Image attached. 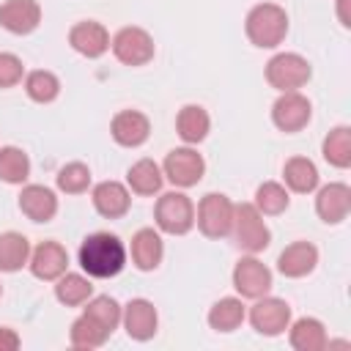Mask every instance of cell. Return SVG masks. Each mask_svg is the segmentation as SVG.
I'll list each match as a JSON object with an SVG mask.
<instances>
[{
	"label": "cell",
	"instance_id": "obj_1",
	"mask_svg": "<svg viewBox=\"0 0 351 351\" xmlns=\"http://www.w3.org/2000/svg\"><path fill=\"white\" fill-rule=\"evenodd\" d=\"M77 261L88 277L110 280L126 266V244L110 230H96L80 244Z\"/></svg>",
	"mask_w": 351,
	"mask_h": 351
},
{
	"label": "cell",
	"instance_id": "obj_2",
	"mask_svg": "<svg viewBox=\"0 0 351 351\" xmlns=\"http://www.w3.org/2000/svg\"><path fill=\"white\" fill-rule=\"evenodd\" d=\"M247 38L261 49H274L288 36V14L277 3H258L244 19Z\"/></svg>",
	"mask_w": 351,
	"mask_h": 351
},
{
	"label": "cell",
	"instance_id": "obj_3",
	"mask_svg": "<svg viewBox=\"0 0 351 351\" xmlns=\"http://www.w3.org/2000/svg\"><path fill=\"white\" fill-rule=\"evenodd\" d=\"M230 236L236 241L239 250H244L247 255H258L269 247L271 241V230L263 219V214L255 208V203H239L233 208V228Z\"/></svg>",
	"mask_w": 351,
	"mask_h": 351
},
{
	"label": "cell",
	"instance_id": "obj_4",
	"mask_svg": "<svg viewBox=\"0 0 351 351\" xmlns=\"http://www.w3.org/2000/svg\"><path fill=\"white\" fill-rule=\"evenodd\" d=\"M233 208L236 203L222 192H208L200 197L195 208V225L206 239H225L233 228Z\"/></svg>",
	"mask_w": 351,
	"mask_h": 351
},
{
	"label": "cell",
	"instance_id": "obj_5",
	"mask_svg": "<svg viewBox=\"0 0 351 351\" xmlns=\"http://www.w3.org/2000/svg\"><path fill=\"white\" fill-rule=\"evenodd\" d=\"M154 219L162 233L184 236L195 228V203L184 192H165L154 206Z\"/></svg>",
	"mask_w": 351,
	"mask_h": 351
},
{
	"label": "cell",
	"instance_id": "obj_6",
	"mask_svg": "<svg viewBox=\"0 0 351 351\" xmlns=\"http://www.w3.org/2000/svg\"><path fill=\"white\" fill-rule=\"evenodd\" d=\"M310 77H313L310 60L302 58L299 52H277L266 63V82L280 93L304 88L310 82Z\"/></svg>",
	"mask_w": 351,
	"mask_h": 351
},
{
	"label": "cell",
	"instance_id": "obj_7",
	"mask_svg": "<svg viewBox=\"0 0 351 351\" xmlns=\"http://www.w3.org/2000/svg\"><path fill=\"white\" fill-rule=\"evenodd\" d=\"M110 49L123 66H145L154 58L156 44L148 30H143L137 25H126L110 38Z\"/></svg>",
	"mask_w": 351,
	"mask_h": 351
},
{
	"label": "cell",
	"instance_id": "obj_8",
	"mask_svg": "<svg viewBox=\"0 0 351 351\" xmlns=\"http://www.w3.org/2000/svg\"><path fill=\"white\" fill-rule=\"evenodd\" d=\"M162 173H165V178H167L173 186L189 189V186H195V184L203 178V173H206V159L197 154V148L181 145V148H173V151L165 156Z\"/></svg>",
	"mask_w": 351,
	"mask_h": 351
},
{
	"label": "cell",
	"instance_id": "obj_9",
	"mask_svg": "<svg viewBox=\"0 0 351 351\" xmlns=\"http://www.w3.org/2000/svg\"><path fill=\"white\" fill-rule=\"evenodd\" d=\"M247 318H250V324H252V329L258 332V335H263V337H277V335H282L285 329H288V324H291V304L285 302V299H277V296H261V299H255V304L250 307V313H247Z\"/></svg>",
	"mask_w": 351,
	"mask_h": 351
},
{
	"label": "cell",
	"instance_id": "obj_10",
	"mask_svg": "<svg viewBox=\"0 0 351 351\" xmlns=\"http://www.w3.org/2000/svg\"><path fill=\"white\" fill-rule=\"evenodd\" d=\"M313 118V104L304 93L299 90H285L277 96V101L271 104V121L280 132L285 134H293V132H302Z\"/></svg>",
	"mask_w": 351,
	"mask_h": 351
},
{
	"label": "cell",
	"instance_id": "obj_11",
	"mask_svg": "<svg viewBox=\"0 0 351 351\" xmlns=\"http://www.w3.org/2000/svg\"><path fill=\"white\" fill-rule=\"evenodd\" d=\"M233 288L241 299H261L271 291V269L255 255H247L233 266Z\"/></svg>",
	"mask_w": 351,
	"mask_h": 351
},
{
	"label": "cell",
	"instance_id": "obj_12",
	"mask_svg": "<svg viewBox=\"0 0 351 351\" xmlns=\"http://www.w3.org/2000/svg\"><path fill=\"white\" fill-rule=\"evenodd\" d=\"M121 324H123V329H126V335H129L132 340L145 343V340H151V337L156 335V329H159V313H156L154 302L137 296V299H132V302L123 304Z\"/></svg>",
	"mask_w": 351,
	"mask_h": 351
},
{
	"label": "cell",
	"instance_id": "obj_13",
	"mask_svg": "<svg viewBox=\"0 0 351 351\" xmlns=\"http://www.w3.org/2000/svg\"><path fill=\"white\" fill-rule=\"evenodd\" d=\"M27 266H30V274H33L36 280L55 282V280L69 269V252H66V247L58 244V241H41L36 250H30Z\"/></svg>",
	"mask_w": 351,
	"mask_h": 351
},
{
	"label": "cell",
	"instance_id": "obj_14",
	"mask_svg": "<svg viewBox=\"0 0 351 351\" xmlns=\"http://www.w3.org/2000/svg\"><path fill=\"white\" fill-rule=\"evenodd\" d=\"M110 134L123 148H140L151 134V121L140 110H121L110 121Z\"/></svg>",
	"mask_w": 351,
	"mask_h": 351
},
{
	"label": "cell",
	"instance_id": "obj_15",
	"mask_svg": "<svg viewBox=\"0 0 351 351\" xmlns=\"http://www.w3.org/2000/svg\"><path fill=\"white\" fill-rule=\"evenodd\" d=\"M69 44L74 52H80L82 58H101L110 49V33L101 22L96 19H82L77 25H71L69 30Z\"/></svg>",
	"mask_w": 351,
	"mask_h": 351
},
{
	"label": "cell",
	"instance_id": "obj_16",
	"mask_svg": "<svg viewBox=\"0 0 351 351\" xmlns=\"http://www.w3.org/2000/svg\"><path fill=\"white\" fill-rule=\"evenodd\" d=\"M351 211V186L343 181H332L315 195V214L326 225H340Z\"/></svg>",
	"mask_w": 351,
	"mask_h": 351
},
{
	"label": "cell",
	"instance_id": "obj_17",
	"mask_svg": "<svg viewBox=\"0 0 351 351\" xmlns=\"http://www.w3.org/2000/svg\"><path fill=\"white\" fill-rule=\"evenodd\" d=\"M41 22V5L36 0H5L0 3V27L14 36H27Z\"/></svg>",
	"mask_w": 351,
	"mask_h": 351
},
{
	"label": "cell",
	"instance_id": "obj_18",
	"mask_svg": "<svg viewBox=\"0 0 351 351\" xmlns=\"http://www.w3.org/2000/svg\"><path fill=\"white\" fill-rule=\"evenodd\" d=\"M19 211L30 222H49L58 214V195L44 184H27L19 192Z\"/></svg>",
	"mask_w": 351,
	"mask_h": 351
},
{
	"label": "cell",
	"instance_id": "obj_19",
	"mask_svg": "<svg viewBox=\"0 0 351 351\" xmlns=\"http://www.w3.org/2000/svg\"><path fill=\"white\" fill-rule=\"evenodd\" d=\"M90 200H93V208L107 217V219H118L129 211L132 206V192L121 184V181H99L90 192Z\"/></svg>",
	"mask_w": 351,
	"mask_h": 351
},
{
	"label": "cell",
	"instance_id": "obj_20",
	"mask_svg": "<svg viewBox=\"0 0 351 351\" xmlns=\"http://www.w3.org/2000/svg\"><path fill=\"white\" fill-rule=\"evenodd\" d=\"M318 263V250L315 244L310 241H293L288 244L280 258H277V271L282 277H291V280H299V277H307Z\"/></svg>",
	"mask_w": 351,
	"mask_h": 351
},
{
	"label": "cell",
	"instance_id": "obj_21",
	"mask_svg": "<svg viewBox=\"0 0 351 351\" xmlns=\"http://www.w3.org/2000/svg\"><path fill=\"white\" fill-rule=\"evenodd\" d=\"M132 263L140 269V271H154L162 258H165V244H162V236L159 230L154 228H140L134 236H132Z\"/></svg>",
	"mask_w": 351,
	"mask_h": 351
},
{
	"label": "cell",
	"instance_id": "obj_22",
	"mask_svg": "<svg viewBox=\"0 0 351 351\" xmlns=\"http://www.w3.org/2000/svg\"><path fill=\"white\" fill-rule=\"evenodd\" d=\"M208 129H211V118H208L206 107H200V104H184L178 110V115H176V132H178V137L186 145L203 143L206 134H208Z\"/></svg>",
	"mask_w": 351,
	"mask_h": 351
},
{
	"label": "cell",
	"instance_id": "obj_23",
	"mask_svg": "<svg viewBox=\"0 0 351 351\" xmlns=\"http://www.w3.org/2000/svg\"><path fill=\"white\" fill-rule=\"evenodd\" d=\"M288 340L296 351H321L329 346L326 329L318 318H296L293 324H288Z\"/></svg>",
	"mask_w": 351,
	"mask_h": 351
},
{
	"label": "cell",
	"instance_id": "obj_24",
	"mask_svg": "<svg viewBox=\"0 0 351 351\" xmlns=\"http://www.w3.org/2000/svg\"><path fill=\"white\" fill-rule=\"evenodd\" d=\"M126 184L134 195H143V197H151L162 189L165 184V173L162 167L154 162V159H137L129 170H126Z\"/></svg>",
	"mask_w": 351,
	"mask_h": 351
},
{
	"label": "cell",
	"instance_id": "obj_25",
	"mask_svg": "<svg viewBox=\"0 0 351 351\" xmlns=\"http://www.w3.org/2000/svg\"><path fill=\"white\" fill-rule=\"evenodd\" d=\"M247 318V307L241 302V296H225L219 302L211 304L208 310V326L214 332H236Z\"/></svg>",
	"mask_w": 351,
	"mask_h": 351
},
{
	"label": "cell",
	"instance_id": "obj_26",
	"mask_svg": "<svg viewBox=\"0 0 351 351\" xmlns=\"http://www.w3.org/2000/svg\"><path fill=\"white\" fill-rule=\"evenodd\" d=\"M282 181L291 192H299V195H307L318 186V167L307 159V156H291L285 165H282Z\"/></svg>",
	"mask_w": 351,
	"mask_h": 351
},
{
	"label": "cell",
	"instance_id": "obj_27",
	"mask_svg": "<svg viewBox=\"0 0 351 351\" xmlns=\"http://www.w3.org/2000/svg\"><path fill=\"white\" fill-rule=\"evenodd\" d=\"M93 296V285L90 277L77 274V271H63L55 280V299L66 307H80Z\"/></svg>",
	"mask_w": 351,
	"mask_h": 351
},
{
	"label": "cell",
	"instance_id": "obj_28",
	"mask_svg": "<svg viewBox=\"0 0 351 351\" xmlns=\"http://www.w3.org/2000/svg\"><path fill=\"white\" fill-rule=\"evenodd\" d=\"M30 258V241L16 233V230H5L0 233V271L14 274L22 266H27Z\"/></svg>",
	"mask_w": 351,
	"mask_h": 351
},
{
	"label": "cell",
	"instance_id": "obj_29",
	"mask_svg": "<svg viewBox=\"0 0 351 351\" xmlns=\"http://www.w3.org/2000/svg\"><path fill=\"white\" fill-rule=\"evenodd\" d=\"M69 340H71L74 348L93 351V348H101V346L110 340V332H107L99 321H93L90 315L82 313V315L71 324V329H69Z\"/></svg>",
	"mask_w": 351,
	"mask_h": 351
},
{
	"label": "cell",
	"instance_id": "obj_30",
	"mask_svg": "<svg viewBox=\"0 0 351 351\" xmlns=\"http://www.w3.org/2000/svg\"><path fill=\"white\" fill-rule=\"evenodd\" d=\"M321 154L332 167L346 170L351 165V129L348 126H335L324 143H321Z\"/></svg>",
	"mask_w": 351,
	"mask_h": 351
},
{
	"label": "cell",
	"instance_id": "obj_31",
	"mask_svg": "<svg viewBox=\"0 0 351 351\" xmlns=\"http://www.w3.org/2000/svg\"><path fill=\"white\" fill-rule=\"evenodd\" d=\"M255 208L263 214V217H277L288 208L291 203V195H288V186L280 184V181H263L258 189H255Z\"/></svg>",
	"mask_w": 351,
	"mask_h": 351
},
{
	"label": "cell",
	"instance_id": "obj_32",
	"mask_svg": "<svg viewBox=\"0 0 351 351\" xmlns=\"http://www.w3.org/2000/svg\"><path fill=\"white\" fill-rule=\"evenodd\" d=\"M30 176V156L16 145L0 148V181L5 184H25Z\"/></svg>",
	"mask_w": 351,
	"mask_h": 351
},
{
	"label": "cell",
	"instance_id": "obj_33",
	"mask_svg": "<svg viewBox=\"0 0 351 351\" xmlns=\"http://www.w3.org/2000/svg\"><path fill=\"white\" fill-rule=\"evenodd\" d=\"M25 93H27L33 101H38V104H49V101H55L58 93H60V80H58L52 71H47V69L27 71V74H25Z\"/></svg>",
	"mask_w": 351,
	"mask_h": 351
},
{
	"label": "cell",
	"instance_id": "obj_34",
	"mask_svg": "<svg viewBox=\"0 0 351 351\" xmlns=\"http://www.w3.org/2000/svg\"><path fill=\"white\" fill-rule=\"evenodd\" d=\"M85 315H90L93 321H99L110 335L118 329V324H121V313H123V307L112 299V296H107V293H101V296H90L88 302H85V310H82Z\"/></svg>",
	"mask_w": 351,
	"mask_h": 351
},
{
	"label": "cell",
	"instance_id": "obj_35",
	"mask_svg": "<svg viewBox=\"0 0 351 351\" xmlns=\"http://www.w3.org/2000/svg\"><path fill=\"white\" fill-rule=\"evenodd\" d=\"M58 189L66 195H82L90 186V167L82 162H69L58 170Z\"/></svg>",
	"mask_w": 351,
	"mask_h": 351
},
{
	"label": "cell",
	"instance_id": "obj_36",
	"mask_svg": "<svg viewBox=\"0 0 351 351\" xmlns=\"http://www.w3.org/2000/svg\"><path fill=\"white\" fill-rule=\"evenodd\" d=\"M25 80V66L14 52H0V88H14Z\"/></svg>",
	"mask_w": 351,
	"mask_h": 351
},
{
	"label": "cell",
	"instance_id": "obj_37",
	"mask_svg": "<svg viewBox=\"0 0 351 351\" xmlns=\"http://www.w3.org/2000/svg\"><path fill=\"white\" fill-rule=\"evenodd\" d=\"M22 346L19 335L11 326H0V351H16Z\"/></svg>",
	"mask_w": 351,
	"mask_h": 351
},
{
	"label": "cell",
	"instance_id": "obj_38",
	"mask_svg": "<svg viewBox=\"0 0 351 351\" xmlns=\"http://www.w3.org/2000/svg\"><path fill=\"white\" fill-rule=\"evenodd\" d=\"M348 5H351V0H337V19H340V25H343V27H351Z\"/></svg>",
	"mask_w": 351,
	"mask_h": 351
},
{
	"label": "cell",
	"instance_id": "obj_39",
	"mask_svg": "<svg viewBox=\"0 0 351 351\" xmlns=\"http://www.w3.org/2000/svg\"><path fill=\"white\" fill-rule=\"evenodd\" d=\"M0 293H3V288H0Z\"/></svg>",
	"mask_w": 351,
	"mask_h": 351
}]
</instances>
